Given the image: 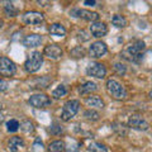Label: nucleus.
Segmentation results:
<instances>
[{
    "mask_svg": "<svg viewBox=\"0 0 152 152\" xmlns=\"http://www.w3.org/2000/svg\"><path fill=\"white\" fill-rule=\"evenodd\" d=\"M146 50V43L141 39L133 41L128 46H126V48L121 52V57H123L127 61L131 62H138V61L143 57V52Z\"/></svg>",
    "mask_w": 152,
    "mask_h": 152,
    "instance_id": "nucleus-1",
    "label": "nucleus"
},
{
    "mask_svg": "<svg viewBox=\"0 0 152 152\" xmlns=\"http://www.w3.org/2000/svg\"><path fill=\"white\" fill-rule=\"evenodd\" d=\"M42 65H43V55L38 51H34L28 55L24 62V69L28 74H34L42 67Z\"/></svg>",
    "mask_w": 152,
    "mask_h": 152,
    "instance_id": "nucleus-2",
    "label": "nucleus"
},
{
    "mask_svg": "<svg viewBox=\"0 0 152 152\" xmlns=\"http://www.w3.org/2000/svg\"><path fill=\"white\" fill-rule=\"evenodd\" d=\"M107 91L109 93L110 96H113L117 100H124L127 98V91L126 89L122 86V84H119L117 80L109 79L107 81Z\"/></svg>",
    "mask_w": 152,
    "mask_h": 152,
    "instance_id": "nucleus-3",
    "label": "nucleus"
},
{
    "mask_svg": "<svg viewBox=\"0 0 152 152\" xmlns=\"http://www.w3.org/2000/svg\"><path fill=\"white\" fill-rule=\"evenodd\" d=\"M80 108V102L79 100H69L64 104L62 112H61V119L64 122H69L77 114Z\"/></svg>",
    "mask_w": 152,
    "mask_h": 152,
    "instance_id": "nucleus-4",
    "label": "nucleus"
},
{
    "mask_svg": "<svg viewBox=\"0 0 152 152\" xmlns=\"http://www.w3.org/2000/svg\"><path fill=\"white\" fill-rule=\"evenodd\" d=\"M17 72V66L8 57H0V76L3 77H13Z\"/></svg>",
    "mask_w": 152,
    "mask_h": 152,
    "instance_id": "nucleus-5",
    "label": "nucleus"
},
{
    "mask_svg": "<svg viewBox=\"0 0 152 152\" xmlns=\"http://www.w3.org/2000/svg\"><path fill=\"white\" fill-rule=\"evenodd\" d=\"M22 20L27 26H41L45 23V15L39 12H26L22 15Z\"/></svg>",
    "mask_w": 152,
    "mask_h": 152,
    "instance_id": "nucleus-6",
    "label": "nucleus"
},
{
    "mask_svg": "<svg viewBox=\"0 0 152 152\" xmlns=\"http://www.w3.org/2000/svg\"><path fill=\"white\" fill-rule=\"evenodd\" d=\"M70 15L74 18H80L88 22H96L99 19V14L96 12L86 10V9H80V8H74L70 10Z\"/></svg>",
    "mask_w": 152,
    "mask_h": 152,
    "instance_id": "nucleus-7",
    "label": "nucleus"
},
{
    "mask_svg": "<svg viewBox=\"0 0 152 152\" xmlns=\"http://www.w3.org/2000/svg\"><path fill=\"white\" fill-rule=\"evenodd\" d=\"M128 127L132 129H137V131H148L150 124L145 118H142L138 114H132L128 118Z\"/></svg>",
    "mask_w": 152,
    "mask_h": 152,
    "instance_id": "nucleus-8",
    "label": "nucleus"
},
{
    "mask_svg": "<svg viewBox=\"0 0 152 152\" xmlns=\"http://www.w3.org/2000/svg\"><path fill=\"white\" fill-rule=\"evenodd\" d=\"M28 103L37 109H43V108H47L51 104V99H50L48 95L39 93V94L32 95V96L28 99Z\"/></svg>",
    "mask_w": 152,
    "mask_h": 152,
    "instance_id": "nucleus-9",
    "label": "nucleus"
},
{
    "mask_svg": "<svg viewBox=\"0 0 152 152\" xmlns=\"http://www.w3.org/2000/svg\"><path fill=\"white\" fill-rule=\"evenodd\" d=\"M86 75L91 76V77H96V79H104L107 75V69L103 64L91 62L86 67Z\"/></svg>",
    "mask_w": 152,
    "mask_h": 152,
    "instance_id": "nucleus-10",
    "label": "nucleus"
},
{
    "mask_svg": "<svg viewBox=\"0 0 152 152\" xmlns=\"http://www.w3.org/2000/svg\"><path fill=\"white\" fill-rule=\"evenodd\" d=\"M108 52L107 43H104L103 41H95L94 43H91L89 48V55L93 58H100Z\"/></svg>",
    "mask_w": 152,
    "mask_h": 152,
    "instance_id": "nucleus-11",
    "label": "nucleus"
},
{
    "mask_svg": "<svg viewBox=\"0 0 152 152\" xmlns=\"http://www.w3.org/2000/svg\"><path fill=\"white\" fill-rule=\"evenodd\" d=\"M8 148L10 152H26L27 150V145L26 141L22 138V137H12L10 140L8 141Z\"/></svg>",
    "mask_w": 152,
    "mask_h": 152,
    "instance_id": "nucleus-12",
    "label": "nucleus"
},
{
    "mask_svg": "<svg viewBox=\"0 0 152 152\" xmlns=\"http://www.w3.org/2000/svg\"><path fill=\"white\" fill-rule=\"evenodd\" d=\"M90 33L95 38H102L108 33V27L104 22H93L91 26H90Z\"/></svg>",
    "mask_w": 152,
    "mask_h": 152,
    "instance_id": "nucleus-13",
    "label": "nucleus"
},
{
    "mask_svg": "<svg viewBox=\"0 0 152 152\" xmlns=\"http://www.w3.org/2000/svg\"><path fill=\"white\" fill-rule=\"evenodd\" d=\"M62 48H61L60 46H57V45H48V46H46L45 47V50H43V56L46 57H48V58L51 60H58L61 56H62Z\"/></svg>",
    "mask_w": 152,
    "mask_h": 152,
    "instance_id": "nucleus-14",
    "label": "nucleus"
},
{
    "mask_svg": "<svg viewBox=\"0 0 152 152\" xmlns=\"http://www.w3.org/2000/svg\"><path fill=\"white\" fill-rule=\"evenodd\" d=\"M42 42V37L39 34H36V33H33V34H28L23 38L22 41V45L27 47V48H32V47H37L39 46Z\"/></svg>",
    "mask_w": 152,
    "mask_h": 152,
    "instance_id": "nucleus-15",
    "label": "nucleus"
},
{
    "mask_svg": "<svg viewBox=\"0 0 152 152\" xmlns=\"http://www.w3.org/2000/svg\"><path fill=\"white\" fill-rule=\"evenodd\" d=\"M85 104L90 108H96V109H103L104 108V102L99 95H91L85 99Z\"/></svg>",
    "mask_w": 152,
    "mask_h": 152,
    "instance_id": "nucleus-16",
    "label": "nucleus"
},
{
    "mask_svg": "<svg viewBox=\"0 0 152 152\" xmlns=\"http://www.w3.org/2000/svg\"><path fill=\"white\" fill-rule=\"evenodd\" d=\"M96 89H98V85L94 81H85L77 88V91L80 95H88V94L94 93Z\"/></svg>",
    "mask_w": 152,
    "mask_h": 152,
    "instance_id": "nucleus-17",
    "label": "nucleus"
},
{
    "mask_svg": "<svg viewBox=\"0 0 152 152\" xmlns=\"http://www.w3.org/2000/svg\"><path fill=\"white\" fill-rule=\"evenodd\" d=\"M48 32L51 33L52 36H56V37H64L66 34V28L60 24V23H53L51 24L48 28Z\"/></svg>",
    "mask_w": 152,
    "mask_h": 152,
    "instance_id": "nucleus-18",
    "label": "nucleus"
},
{
    "mask_svg": "<svg viewBox=\"0 0 152 152\" xmlns=\"http://www.w3.org/2000/svg\"><path fill=\"white\" fill-rule=\"evenodd\" d=\"M65 142L61 141V140H56V141H52L47 146V150L48 152H62L65 151Z\"/></svg>",
    "mask_w": 152,
    "mask_h": 152,
    "instance_id": "nucleus-19",
    "label": "nucleus"
},
{
    "mask_svg": "<svg viewBox=\"0 0 152 152\" xmlns=\"http://www.w3.org/2000/svg\"><path fill=\"white\" fill-rule=\"evenodd\" d=\"M112 24L117 28H126L128 24V20L123 15L115 14V15H113V18H112Z\"/></svg>",
    "mask_w": 152,
    "mask_h": 152,
    "instance_id": "nucleus-20",
    "label": "nucleus"
},
{
    "mask_svg": "<svg viewBox=\"0 0 152 152\" xmlns=\"http://www.w3.org/2000/svg\"><path fill=\"white\" fill-rule=\"evenodd\" d=\"M88 148L91 152H108V147L105 145L100 143V142H91Z\"/></svg>",
    "mask_w": 152,
    "mask_h": 152,
    "instance_id": "nucleus-21",
    "label": "nucleus"
},
{
    "mask_svg": "<svg viewBox=\"0 0 152 152\" xmlns=\"http://www.w3.org/2000/svg\"><path fill=\"white\" fill-rule=\"evenodd\" d=\"M67 94V88L65 86V85H58L53 91H52V98L53 99H60L65 96V95Z\"/></svg>",
    "mask_w": 152,
    "mask_h": 152,
    "instance_id": "nucleus-22",
    "label": "nucleus"
},
{
    "mask_svg": "<svg viewBox=\"0 0 152 152\" xmlns=\"http://www.w3.org/2000/svg\"><path fill=\"white\" fill-rule=\"evenodd\" d=\"M4 13L7 14L8 17H17L18 15V9L13 5V3H5V5H4Z\"/></svg>",
    "mask_w": 152,
    "mask_h": 152,
    "instance_id": "nucleus-23",
    "label": "nucleus"
},
{
    "mask_svg": "<svg viewBox=\"0 0 152 152\" xmlns=\"http://www.w3.org/2000/svg\"><path fill=\"white\" fill-rule=\"evenodd\" d=\"M84 117L86 118L88 121H91V122H95V121H99V118H100V115H99L98 112L93 110V109H89V110H86L84 113Z\"/></svg>",
    "mask_w": 152,
    "mask_h": 152,
    "instance_id": "nucleus-24",
    "label": "nucleus"
},
{
    "mask_svg": "<svg viewBox=\"0 0 152 152\" xmlns=\"http://www.w3.org/2000/svg\"><path fill=\"white\" fill-rule=\"evenodd\" d=\"M7 129L8 132H17L19 129V122L17 119H10V121H8L7 122Z\"/></svg>",
    "mask_w": 152,
    "mask_h": 152,
    "instance_id": "nucleus-25",
    "label": "nucleus"
},
{
    "mask_svg": "<svg viewBox=\"0 0 152 152\" xmlns=\"http://www.w3.org/2000/svg\"><path fill=\"white\" fill-rule=\"evenodd\" d=\"M70 55L72 57H75V58H80V57L83 58V57L85 56V50L81 46H77V47H75L74 50H71Z\"/></svg>",
    "mask_w": 152,
    "mask_h": 152,
    "instance_id": "nucleus-26",
    "label": "nucleus"
},
{
    "mask_svg": "<svg viewBox=\"0 0 152 152\" xmlns=\"http://www.w3.org/2000/svg\"><path fill=\"white\" fill-rule=\"evenodd\" d=\"M19 127H20L22 131H24V132H27V133L34 131V126H33V123H32L31 121H24V122H22L20 124H19Z\"/></svg>",
    "mask_w": 152,
    "mask_h": 152,
    "instance_id": "nucleus-27",
    "label": "nucleus"
},
{
    "mask_svg": "<svg viewBox=\"0 0 152 152\" xmlns=\"http://www.w3.org/2000/svg\"><path fill=\"white\" fill-rule=\"evenodd\" d=\"M113 67H114V71H115V72L119 75V76H123V75L127 72V67L123 64H121V62H115Z\"/></svg>",
    "mask_w": 152,
    "mask_h": 152,
    "instance_id": "nucleus-28",
    "label": "nucleus"
},
{
    "mask_svg": "<svg viewBox=\"0 0 152 152\" xmlns=\"http://www.w3.org/2000/svg\"><path fill=\"white\" fill-rule=\"evenodd\" d=\"M80 143H77V142H74L72 143L69 145V146H65V151L66 152H79L80 151Z\"/></svg>",
    "mask_w": 152,
    "mask_h": 152,
    "instance_id": "nucleus-29",
    "label": "nucleus"
},
{
    "mask_svg": "<svg viewBox=\"0 0 152 152\" xmlns=\"http://www.w3.org/2000/svg\"><path fill=\"white\" fill-rule=\"evenodd\" d=\"M9 88V84L5 81V80L0 79V91H7Z\"/></svg>",
    "mask_w": 152,
    "mask_h": 152,
    "instance_id": "nucleus-30",
    "label": "nucleus"
},
{
    "mask_svg": "<svg viewBox=\"0 0 152 152\" xmlns=\"http://www.w3.org/2000/svg\"><path fill=\"white\" fill-rule=\"evenodd\" d=\"M84 4L85 5H95V4H96V1H94V0H91V1H90V0H86V1H84Z\"/></svg>",
    "mask_w": 152,
    "mask_h": 152,
    "instance_id": "nucleus-31",
    "label": "nucleus"
},
{
    "mask_svg": "<svg viewBox=\"0 0 152 152\" xmlns=\"http://www.w3.org/2000/svg\"><path fill=\"white\" fill-rule=\"evenodd\" d=\"M4 122V114L0 112V123H3Z\"/></svg>",
    "mask_w": 152,
    "mask_h": 152,
    "instance_id": "nucleus-32",
    "label": "nucleus"
}]
</instances>
